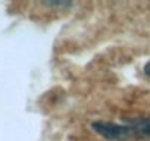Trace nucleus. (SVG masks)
<instances>
[{
  "label": "nucleus",
  "mask_w": 150,
  "mask_h": 141,
  "mask_svg": "<svg viewBox=\"0 0 150 141\" xmlns=\"http://www.w3.org/2000/svg\"><path fill=\"white\" fill-rule=\"evenodd\" d=\"M91 129L103 137L105 140L109 141H128L138 138L137 134L131 126L127 123H115V122H108V121H96L91 123Z\"/></svg>",
  "instance_id": "nucleus-1"
},
{
  "label": "nucleus",
  "mask_w": 150,
  "mask_h": 141,
  "mask_svg": "<svg viewBox=\"0 0 150 141\" xmlns=\"http://www.w3.org/2000/svg\"><path fill=\"white\" fill-rule=\"evenodd\" d=\"M124 122L134 129L138 138H150V118L147 116L124 118Z\"/></svg>",
  "instance_id": "nucleus-2"
},
{
  "label": "nucleus",
  "mask_w": 150,
  "mask_h": 141,
  "mask_svg": "<svg viewBox=\"0 0 150 141\" xmlns=\"http://www.w3.org/2000/svg\"><path fill=\"white\" fill-rule=\"evenodd\" d=\"M43 5L52 8H71L72 2H68V0H46V2H43Z\"/></svg>",
  "instance_id": "nucleus-3"
},
{
  "label": "nucleus",
  "mask_w": 150,
  "mask_h": 141,
  "mask_svg": "<svg viewBox=\"0 0 150 141\" xmlns=\"http://www.w3.org/2000/svg\"><path fill=\"white\" fill-rule=\"evenodd\" d=\"M143 70H144V74H146L147 77H150V62H147V63L144 65V68H143Z\"/></svg>",
  "instance_id": "nucleus-4"
}]
</instances>
